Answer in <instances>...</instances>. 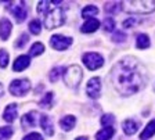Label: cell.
I'll list each match as a JSON object with an SVG mask.
<instances>
[{
    "instance_id": "6da1fadb",
    "label": "cell",
    "mask_w": 155,
    "mask_h": 140,
    "mask_svg": "<svg viewBox=\"0 0 155 140\" xmlns=\"http://www.w3.org/2000/svg\"><path fill=\"white\" fill-rule=\"evenodd\" d=\"M111 82L123 96L134 95L145 86L147 75L140 61L134 57H123L111 69Z\"/></svg>"
},
{
    "instance_id": "7a4b0ae2",
    "label": "cell",
    "mask_w": 155,
    "mask_h": 140,
    "mask_svg": "<svg viewBox=\"0 0 155 140\" xmlns=\"http://www.w3.org/2000/svg\"><path fill=\"white\" fill-rule=\"evenodd\" d=\"M122 10L130 14H150L155 10V2L152 0H134V2H123Z\"/></svg>"
},
{
    "instance_id": "3957f363",
    "label": "cell",
    "mask_w": 155,
    "mask_h": 140,
    "mask_svg": "<svg viewBox=\"0 0 155 140\" xmlns=\"http://www.w3.org/2000/svg\"><path fill=\"white\" fill-rule=\"evenodd\" d=\"M65 24V13L61 7H54L45 15V26L47 29H54Z\"/></svg>"
},
{
    "instance_id": "277c9868",
    "label": "cell",
    "mask_w": 155,
    "mask_h": 140,
    "mask_svg": "<svg viewBox=\"0 0 155 140\" xmlns=\"http://www.w3.org/2000/svg\"><path fill=\"white\" fill-rule=\"evenodd\" d=\"M64 82L68 88L76 89L83 78V72H82L79 65H69L68 68L64 69Z\"/></svg>"
},
{
    "instance_id": "5b68a950",
    "label": "cell",
    "mask_w": 155,
    "mask_h": 140,
    "mask_svg": "<svg viewBox=\"0 0 155 140\" xmlns=\"http://www.w3.org/2000/svg\"><path fill=\"white\" fill-rule=\"evenodd\" d=\"M82 61L86 65V68L90 69V71H96L100 67H103V64H104L103 55L98 54V53H94V52L84 53L83 57H82Z\"/></svg>"
},
{
    "instance_id": "8992f818",
    "label": "cell",
    "mask_w": 155,
    "mask_h": 140,
    "mask_svg": "<svg viewBox=\"0 0 155 140\" xmlns=\"http://www.w3.org/2000/svg\"><path fill=\"white\" fill-rule=\"evenodd\" d=\"M10 93L13 96H25L29 90H31V82L28 79H14L10 83Z\"/></svg>"
},
{
    "instance_id": "52a82bcc",
    "label": "cell",
    "mask_w": 155,
    "mask_h": 140,
    "mask_svg": "<svg viewBox=\"0 0 155 140\" xmlns=\"http://www.w3.org/2000/svg\"><path fill=\"white\" fill-rule=\"evenodd\" d=\"M50 45H51L53 49L58 50V52H62V50H67L68 47L72 45V39L68 38V36L54 35V36H51V39H50Z\"/></svg>"
},
{
    "instance_id": "ba28073f",
    "label": "cell",
    "mask_w": 155,
    "mask_h": 140,
    "mask_svg": "<svg viewBox=\"0 0 155 140\" xmlns=\"http://www.w3.org/2000/svg\"><path fill=\"white\" fill-rule=\"evenodd\" d=\"M86 92H87V96H89L90 98L98 97V96H100V92H101V79L98 78V76L91 78L90 81L87 82Z\"/></svg>"
},
{
    "instance_id": "9c48e42d",
    "label": "cell",
    "mask_w": 155,
    "mask_h": 140,
    "mask_svg": "<svg viewBox=\"0 0 155 140\" xmlns=\"http://www.w3.org/2000/svg\"><path fill=\"white\" fill-rule=\"evenodd\" d=\"M38 111H31L28 114L22 115L21 118V125H22L24 129H29V128H33L38 122Z\"/></svg>"
},
{
    "instance_id": "30bf717a",
    "label": "cell",
    "mask_w": 155,
    "mask_h": 140,
    "mask_svg": "<svg viewBox=\"0 0 155 140\" xmlns=\"http://www.w3.org/2000/svg\"><path fill=\"white\" fill-rule=\"evenodd\" d=\"M10 11H11V14L15 17L17 22H22V21H25L26 15H28L25 3H19L18 6H13L11 8H10Z\"/></svg>"
},
{
    "instance_id": "8fae6325",
    "label": "cell",
    "mask_w": 155,
    "mask_h": 140,
    "mask_svg": "<svg viewBox=\"0 0 155 140\" xmlns=\"http://www.w3.org/2000/svg\"><path fill=\"white\" fill-rule=\"evenodd\" d=\"M11 31H13V25L7 20L6 17L0 20V39L2 40H7L8 36L11 35Z\"/></svg>"
},
{
    "instance_id": "7c38bea8",
    "label": "cell",
    "mask_w": 155,
    "mask_h": 140,
    "mask_svg": "<svg viewBox=\"0 0 155 140\" xmlns=\"http://www.w3.org/2000/svg\"><path fill=\"white\" fill-rule=\"evenodd\" d=\"M31 64V58H29V55H19L17 57V60L14 61L13 64V69L15 72H21L24 69H26Z\"/></svg>"
},
{
    "instance_id": "4fadbf2b",
    "label": "cell",
    "mask_w": 155,
    "mask_h": 140,
    "mask_svg": "<svg viewBox=\"0 0 155 140\" xmlns=\"http://www.w3.org/2000/svg\"><path fill=\"white\" fill-rule=\"evenodd\" d=\"M98 28H100V21L97 20V18H89V20H86V22L82 25L81 31L83 33H91V32H96Z\"/></svg>"
},
{
    "instance_id": "5bb4252c",
    "label": "cell",
    "mask_w": 155,
    "mask_h": 140,
    "mask_svg": "<svg viewBox=\"0 0 155 140\" xmlns=\"http://www.w3.org/2000/svg\"><path fill=\"white\" fill-rule=\"evenodd\" d=\"M17 111H18V107H17L15 103L8 104L6 107V110H4V112H3L4 121H6V122H13V121L17 118Z\"/></svg>"
},
{
    "instance_id": "9a60e30c",
    "label": "cell",
    "mask_w": 155,
    "mask_h": 140,
    "mask_svg": "<svg viewBox=\"0 0 155 140\" xmlns=\"http://www.w3.org/2000/svg\"><path fill=\"white\" fill-rule=\"evenodd\" d=\"M122 129L127 136H132V135H134L136 132H137V129H139V124L133 119H126V121H123Z\"/></svg>"
},
{
    "instance_id": "2e32d148",
    "label": "cell",
    "mask_w": 155,
    "mask_h": 140,
    "mask_svg": "<svg viewBox=\"0 0 155 140\" xmlns=\"http://www.w3.org/2000/svg\"><path fill=\"white\" fill-rule=\"evenodd\" d=\"M40 126H42V129L45 130V133L47 135V136H53V135H54L53 122H51V119H50V117L42 115V117H40Z\"/></svg>"
},
{
    "instance_id": "e0dca14e",
    "label": "cell",
    "mask_w": 155,
    "mask_h": 140,
    "mask_svg": "<svg viewBox=\"0 0 155 140\" xmlns=\"http://www.w3.org/2000/svg\"><path fill=\"white\" fill-rule=\"evenodd\" d=\"M155 135V119L150 121L148 124H147V126L144 128V130L141 132V135H140V139L141 140H148L150 137H152Z\"/></svg>"
},
{
    "instance_id": "ac0fdd59",
    "label": "cell",
    "mask_w": 155,
    "mask_h": 140,
    "mask_svg": "<svg viewBox=\"0 0 155 140\" xmlns=\"http://www.w3.org/2000/svg\"><path fill=\"white\" fill-rule=\"evenodd\" d=\"M114 133H115V129L112 126L104 128L96 133V140H110L114 136Z\"/></svg>"
},
{
    "instance_id": "d6986e66",
    "label": "cell",
    "mask_w": 155,
    "mask_h": 140,
    "mask_svg": "<svg viewBox=\"0 0 155 140\" xmlns=\"http://www.w3.org/2000/svg\"><path fill=\"white\" fill-rule=\"evenodd\" d=\"M75 124H76V118H75L74 115H67V117H64L60 121V126L64 130H72Z\"/></svg>"
},
{
    "instance_id": "ffe728a7",
    "label": "cell",
    "mask_w": 155,
    "mask_h": 140,
    "mask_svg": "<svg viewBox=\"0 0 155 140\" xmlns=\"http://www.w3.org/2000/svg\"><path fill=\"white\" fill-rule=\"evenodd\" d=\"M136 46H137V49H148L150 47V38L148 35H145V33H140L137 36V39H136Z\"/></svg>"
},
{
    "instance_id": "44dd1931",
    "label": "cell",
    "mask_w": 155,
    "mask_h": 140,
    "mask_svg": "<svg viewBox=\"0 0 155 140\" xmlns=\"http://www.w3.org/2000/svg\"><path fill=\"white\" fill-rule=\"evenodd\" d=\"M97 14H98V8H97L96 6H93V4H89V6H86L83 10H82V17L86 18V20L94 18V15H97Z\"/></svg>"
},
{
    "instance_id": "7402d4cb",
    "label": "cell",
    "mask_w": 155,
    "mask_h": 140,
    "mask_svg": "<svg viewBox=\"0 0 155 140\" xmlns=\"http://www.w3.org/2000/svg\"><path fill=\"white\" fill-rule=\"evenodd\" d=\"M53 98H54V93H53V92H48V93L45 95V97L39 101V105H40L42 108H51Z\"/></svg>"
},
{
    "instance_id": "603a6c76",
    "label": "cell",
    "mask_w": 155,
    "mask_h": 140,
    "mask_svg": "<svg viewBox=\"0 0 155 140\" xmlns=\"http://www.w3.org/2000/svg\"><path fill=\"white\" fill-rule=\"evenodd\" d=\"M45 45L43 43H40V42H36V43H33L32 46H31V50H29V54L31 55H33V57H36V55H39V54H42L43 52H45Z\"/></svg>"
},
{
    "instance_id": "cb8c5ba5",
    "label": "cell",
    "mask_w": 155,
    "mask_h": 140,
    "mask_svg": "<svg viewBox=\"0 0 155 140\" xmlns=\"http://www.w3.org/2000/svg\"><path fill=\"white\" fill-rule=\"evenodd\" d=\"M119 10H122V3L118 2H112V3H107L105 4V11L111 14H116Z\"/></svg>"
},
{
    "instance_id": "d4e9b609",
    "label": "cell",
    "mask_w": 155,
    "mask_h": 140,
    "mask_svg": "<svg viewBox=\"0 0 155 140\" xmlns=\"http://www.w3.org/2000/svg\"><path fill=\"white\" fill-rule=\"evenodd\" d=\"M13 133H14L13 128H10V126L0 128V140H8Z\"/></svg>"
},
{
    "instance_id": "484cf974",
    "label": "cell",
    "mask_w": 155,
    "mask_h": 140,
    "mask_svg": "<svg viewBox=\"0 0 155 140\" xmlns=\"http://www.w3.org/2000/svg\"><path fill=\"white\" fill-rule=\"evenodd\" d=\"M29 31L33 33V35H39L40 31H42V25H40V21L39 20H32L29 22Z\"/></svg>"
},
{
    "instance_id": "4316f807",
    "label": "cell",
    "mask_w": 155,
    "mask_h": 140,
    "mask_svg": "<svg viewBox=\"0 0 155 140\" xmlns=\"http://www.w3.org/2000/svg\"><path fill=\"white\" fill-rule=\"evenodd\" d=\"M61 71H64V68H62V67H55V68H53L51 71H50V75H48L50 81H51V82H57L58 78H60V75H61Z\"/></svg>"
},
{
    "instance_id": "83f0119b",
    "label": "cell",
    "mask_w": 155,
    "mask_h": 140,
    "mask_svg": "<svg viewBox=\"0 0 155 140\" xmlns=\"http://www.w3.org/2000/svg\"><path fill=\"white\" fill-rule=\"evenodd\" d=\"M114 122H115V117L111 114H105L101 117V125L105 128L111 126V125H114Z\"/></svg>"
},
{
    "instance_id": "f1b7e54d",
    "label": "cell",
    "mask_w": 155,
    "mask_h": 140,
    "mask_svg": "<svg viewBox=\"0 0 155 140\" xmlns=\"http://www.w3.org/2000/svg\"><path fill=\"white\" fill-rule=\"evenodd\" d=\"M8 65V53L4 49H0V68H6Z\"/></svg>"
},
{
    "instance_id": "f546056e",
    "label": "cell",
    "mask_w": 155,
    "mask_h": 140,
    "mask_svg": "<svg viewBox=\"0 0 155 140\" xmlns=\"http://www.w3.org/2000/svg\"><path fill=\"white\" fill-rule=\"evenodd\" d=\"M103 26H104V29H105L107 32H112L114 28H115V21H114L111 17H107L105 20H104V22H103Z\"/></svg>"
},
{
    "instance_id": "4dcf8cb0",
    "label": "cell",
    "mask_w": 155,
    "mask_h": 140,
    "mask_svg": "<svg viewBox=\"0 0 155 140\" xmlns=\"http://www.w3.org/2000/svg\"><path fill=\"white\" fill-rule=\"evenodd\" d=\"M126 40V35L122 32V31H116L112 36V42L115 43H120V42H125Z\"/></svg>"
},
{
    "instance_id": "1f68e13d",
    "label": "cell",
    "mask_w": 155,
    "mask_h": 140,
    "mask_svg": "<svg viewBox=\"0 0 155 140\" xmlns=\"http://www.w3.org/2000/svg\"><path fill=\"white\" fill-rule=\"evenodd\" d=\"M48 4H51V2H40L38 6V13L39 14H47L48 11Z\"/></svg>"
},
{
    "instance_id": "d6a6232c",
    "label": "cell",
    "mask_w": 155,
    "mask_h": 140,
    "mask_svg": "<svg viewBox=\"0 0 155 140\" xmlns=\"http://www.w3.org/2000/svg\"><path fill=\"white\" fill-rule=\"evenodd\" d=\"M26 42H28V35H26V33H22V35L18 38V40L15 42V47L21 49V47H24V46L26 45Z\"/></svg>"
},
{
    "instance_id": "836d02e7",
    "label": "cell",
    "mask_w": 155,
    "mask_h": 140,
    "mask_svg": "<svg viewBox=\"0 0 155 140\" xmlns=\"http://www.w3.org/2000/svg\"><path fill=\"white\" fill-rule=\"evenodd\" d=\"M22 140H45L43 139V136L40 133H36V132H32V133L26 135L25 137H24Z\"/></svg>"
},
{
    "instance_id": "e575fe53",
    "label": "cell",
    "mask_w": 155,
    "mask_h": 140,
    "mask_svg": "<svg viewBox=\"0 0 155 140\" xmlns=\"http://www.w3.org/2000/svg\"><path fill=\"white\" fill-rule=\"evenodd\" d=\"M136 24V20L134 18H129V20H126V21H123V28H129L130 25H134Z\"/></svg>"
},
{
    "instance_id": "d590c367",
    "label": "cell",
    "mask_w": 155,
    "mask_h": 140,
    "mask_svg": "<svg viewBox=\"0 0 155 140\" xmlns=\"http://www.w3.org/2000/svg\"><path fill=\"white\" fill-rule=\"evenodd\" d=\"M75 140H87V137L86 136H81V137H76Z\"/></svg>"
},
{
    "instance_id": "8d00e7d4",
    "label": "cell",
    "mask_w": 155,
    "mask_h": 140,
    "mask_svg": "<svg viewBox=\"0 0 155 140\" xmlns=\"http://www.w3.org/2000/svg\"><path fill=\"white\" fill-rule=\"evenodd\" d=\"M3 95V86H2V83H0V96Z\"/></svg>"
}]
</instances>
